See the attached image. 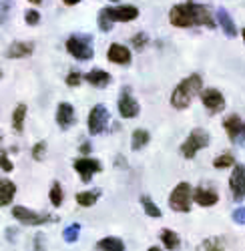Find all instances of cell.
<instances>
[{
	"instance_id": "cell-7",
	"label": "cell",
	"mask_w": 245,
	"mask_h": 251,
	"mask_svg": "<svg viewBox=\"0 0 245 251\" xmlns=\"http://www.w3.org/2000/svg\"><path fill=\"white\" fill-rule=\"evenodd\" d=\"M12 215H14L16 221L24 223V225H45V223L50 221L49 215L38 213V211H32V209L23 207V205H16V207L12 209Z\"/></svg>"
},
{
	"instance_id": "cell-33",
	"label": "cell",
	"mask_w": 245,
	"mask_h": 251,
	"mask_svg": "<svg viewBox=\"0 0 245 251\" xmlns=\"http://www.w3.org/2000/svg\"><path fill=\"white\" fill-rule=\"evenodd\" d=\"M24 23L28 25V26H36L38 23H40V14H38V10H26L24 12Z\"/></svg>"
},
{
	"instance_id": "cell-20",
	"label": "cell",
	"mask_w": 245,
	"mask_h": 251,
	"mask_svg": "<svg viewBox=\"0 0 245 251\" xmlns=\"http://www.w3.org/2000/svg\"><path fill=\"white\" fill-rule=\"evenodd\" d=\"M14 193H16V185L12 181H8V179L0 181V203L8 205L14 199Z\"/></svg>"
},
{
	"instance_id": "cell-36",
	"label": "cell",
	"mask_w": 245,
	"mask_h": 251,
	"mask_svg": "<svg viewBox=\"0 0 245 251\" xmlns=\"http://www.w3.org/2000/svg\"><path fill=\"white\" fill-rule=\"evenodd\" d=\"M231 219H233L235 223H239V225H245V207L235 209V211L231 213Z\"/></svg>"
},
{
	"instance_id": "cell-5",
	"label": "cell",
	"mask_w": 245,
	"mask_h": 251,
	"mask_svg": "<svg viewBox=\"0 0 245 251\" xmlns=\"http://www.w3.org/2000/svg\"><path fill=\"white\" fill-rule=\"evenodd\" d=\"M191 185L189 183H179L169 195V207L179 213H189L191 211Z\"/></svg>"
},
{
	"instance_id": "cell-10",
	"label": "cell",
	"mask_w": 245,
	"mask_h": 251,
	"mask_svg": "<svg viewBox=\"0 0 245 251\" xmlns=\"http://www.w3.org/2000/svg\"><path fill=\"white\" fill-rule=\"evenodd\" d=\"M73 167H74V171L80 175L83 183H89L91 177H93L95 173H98L100 169H103L100 161H97V159H89V157H85V159H76V161L73 163Z\"/></svg>"
},
{
	"instance_id": "cell-13",
	"label": "cell",
	"mask_w": 245,
	"mask_h": 251,
	"mask_svg": "<svg viewBox=\"0 0 245 251\" xmlns=\"http://www.w3.org/2000/svg\"><path fill=\"white\" fill-rule=\"evenodd\" d=\"M74 109H73V104L71 102H60L58 107H56V125L63 131L71 129L73 125H74Z\"/></svg>"
},
{
	"instance_id": "cell-12",
	"label": "cell",
	"mask_w": 245,
	"mask_h": 251,
	"mask_svg": "<svg viewBox=\"0 0 245 251\" xmlns=\"http://www.w3.org/2000/svg\"><path fill=\"white\" fill-rule=\"evenodd\" d=\"M229 189L235 201L245 199V165H235L229 177Z\"/></svg>"
},
{
	"instance_id": "cell-23",
	"label": "cell",
	"mask_w": 245,
	"mask_h": 251,
	"mask_svg": "<svg viewBox=\"0 0 245 251\" xmlns=\"http://www.w3.org/2000/svg\"><path fill=\"white\" fill-rule=\"evenodd\" d=\"M100 197V189H91V191H83V193H78L76 195V203L80 207H91L98 201Z\"/></svg>"
},
{
	"instance_id": "cell-1",
	"label": "cell",
	"mask_w": 245,
	"mask_h": 251,
	"mask_svg": "<svg viewBox=\"0 0 245 251\" xmlns=\"http://www.w3.org/2000/svg\"><path fill=\"white\" fill-rule=\"evenodd\" d=\"M169 23L177 28H191V26H215V20L211 18L209 6L199 2H183L175 4L169 10Z\"/></svg>"
},
{
	"instance_id": "cell-21",
	"label": "cell",
	"mask_w": 245,
	"mask_h": 251,
	"mask_svg": "<svg viewBox=\"0 0 245 251\" xmlns=\"http://www.w3.org/2000/svg\"><path fill=\"white\" fill-rule=\"evenodd\" d=\"M98 251H125V243H122L119 237H105L97 243Z\"/></svg>"
},
{
	"instance_id": "cell-30",
	"label": "cell",
	"mask_w": 245,
	"mask_h": 251,
	"mask_svg": "<svg viewBox=\"0 0 245 251\" xmlns=\"http://www.w3.org/2000/svg\"><path fill=\"white\" fill-rule=\"evenodd\" d=\"M97 23H98V28L103 30V32H111V28H113V25H115L113 20H111V18L105 14V10H100V12H98V16H97Z\"/></svg>"
},
{
	"instance_id": "cell-6",
	"label": "cell",
	"mask_w": 245,
	"mask_h": 251,
	"mask_svg": "<svg viewBox=\"0 0 245 251\" xmlns=\"http://www.w3.org/2000/svg\"><path fill=\"white\" fill-rule=\"evenodd\" d=\"M109 111L105 104H95L89 113V133L91 135H100L107 131V125H109Z\"/></svg>"
},
{
	"instance_id": "cell-45",
	"label": "cell",
	"mask_w": 245,
	"mask_h": 251,
	"mask_svg": "<svg viewBox=\"0 0 245 251\" xmlns=\"http://www.w3.org/2000/svg\"><path fill=\"white\" fill-rule=\"evenodd\" d=\"M241 36H243V40H245V28H243V30H241Z\"/></svg>"
},
{
	"instance_id": "cell-19",
	"label": "cell",
	"mask_w": 245,
	"mask_h": 251,
	"mask_svg": "<svg viewBox=\"0 0 245 251\" xmlns=\"http://www.w3.org/2000/svg\"><path fill=\"white\" fill-rule=\"evenodd\" d=\"M223 127H225V131H227L231 141H237V137L243 131V123H241L239 115H229L227 119H223Z\"/></svg>"
},
{
	"instance_id": "cell-39",
	"label": "cell",
	"mask_w": 245,
	"mask_h": 251,
	"mask_svg": "<svg viewBox=\"0 0 245 251\" xmlns=\"http://www.w3.org/2000/svg\"><path fill=\"white\" fill-rule=\"evenodd\" d=\"M43 239H45V237H43V233H38V235L34 237V251H47V249H45Z\"/></svg>"
},
{
	"instance_id": "cell-2",
	"label": "cell",
	"mask_w": 245,
	"mask_h": 251,
	"mask_svg": "<svg viewBox=\"0 0 245 251\" xmlns=\"http://www.w3.org/2000/svg\"><path fill=\"white\" fill-rule=\"evenodd\" d=\"M201 91H203V80H201V76L197 73H193V75L183 78L179 85L173 89V93H171V104H173L177 111L187 109L189 104H191V100H193V97L195 95H201Z\"/></svg>"
},
{
	"instance_id": "cell-22",
	"label": "cell",
	"mask_w": 245,
	"mask_h": 251,
	"mask_svg": "<svg viewBox=\"0 0 245 251\" xmlns=\"http://www.w3.org/2000/svg\"><path fill=\"white\" fill-rule=\"evenodd\" d=\"M149 139H151V135H149V131H145V129H137V131H133V139H131V147H133V151H141V149L149 143Z\"/></svg>"
},
{
	"instance_id": "cell-42",
	"label": "cell",
	"mask_w": 245,
	"mask_h": 251,
	"mask_svg": "<svg viewBox=\"0 0 245 251\" xmlns=\"http://www.w3.org/2000/svg\"><path fill=\"white\" fill-rule=\"evenodd\" d=\"M28 2H32V4H40V2H43V0H28Z\"/></svg>"
},
{
	"instance_id": "cell-28",
	"label": "cell",
	"mask_w": 245,
	"mask_h": 251,
	"mask_svg": "<svg viewBox=\"0 0 245 251\" xmlns=\"http://www.w3.org/2000/svg\"><path fill=\"white\" fill-rule=\"evenodd\" d=\"M78 233H80V225L78 223H73V225H69L65 231H63V237H65L67 243H74L78 239Z\"/></svg>"
},
{
	"instance_id": "cell-38",
	"label": "cell",
	"mask_w": 245,
	"mask_h": 251,
	"mask_svg": "<svg viewBox=\"0 0 245 251\" xmlns=\"http://www.w3.org/2000/svg\"><path fill=\"white\" fill-rule=\"evenodd\" d=\"M12 6V0H2V25L8 20V10Z\"/></svg>"
},
{
	"instance_id": "cell-40",
	"label": "cell",
	"mask_w": 245,
	"mask_h": 251,
	"mask_svg": "<svg viewBox=\"0 0 245 251\" xmlns=\"http://www.w3.org/2000/svg\"><path fill=\"white\" fill-rule=\"evenodd\" d=\"M80 153L89 155V153H91V143H83V145H80Z\"/></svg>"
},
{
	"instance_id": "cell-3",
	"label": "cell",
	"mask_w": 245,
	"mask_h": 251,
	"mask_svg": "<svg viewBox=\"0 0 245 251\" xmlns=\"http://www.w3.org/2000/svg\"><path fill=\"white\" fill-rule=\"evenodd\" d=\"M91 43H93V36L91 34H73L67 40V50L76 60H91L93 54H95Z\"/></svg>"
},
{
	"instance_id": "cell-16",
	"label": "cell",
	"mask_w": 245,
	"mask_h": 251,
	"mask_svg": "<svg viewBox=\"0 0 245 251\" xmlns=\"http://www.w3.org/2000/svg\"><path fill=\"white\" fill-rule=\"evenodd\" d=\"M34 50V43H28V40H16L12 43L6 50V56L8 58H26L30 56Z\"/></svg>"
},
{
	"instance_id": "cell-34",
	"label": "cell",
	"mask_w": 245,
	"mask_h": 251,
	"mask_svg": "<svg viewBox=\"0 0 245 251\" xmlns=\"http://www.w3.org/2000/svg\"><path fill=\"white\" fill-rule=\"evenodd\" d=\"M205 249L207 251H223V241L217 239V237H211V239H205Z\"/></svg>"
},
{
	"instance_id": "cell-8",
	"label": "cell",
	"mask_w": 245,
	"mask_h": 251,
	"mask_svg": "<svg viewBox=\"0 0 245 251\" xmlns=\"http://www.w3.org/2000/svg\"><path fill=\"white\" fill-rule=\"evenodd\" d=\"M119 113L122 119H135L141 113L139 102L135 100V97L131 95V89H122L121 97H119Z\"/></svg>"
},
{
	"instance_id": "cell-4",
	"label": "cell",
	"mask_w": 245,
	"mask_h": 251,
	"mask_svg": "<svg viewBox=\"0 0 245 251\" xmlns=\"http://www.w3.org/2000/svg\"><path fill=\"white\" fill-rule=\"evenodd\" d=\"M209 135L207 131H203V129H193L189 133V137L185 139V143L181 145V155L185 157V159H193L201 149H205L207 145H209Z\"/></svg>"
},
{
	"instance_id": "cell-31",
	"label": "cell",
	"mask_w": 245,
	"mask_h": 251,
	"mask_svg": "<svg viewBox=\"0 0 245 251\" xmlns=\"http://www.w3.org/2000/svg\"><path fill=\"white\" fill-rule=\"evenodd\" d=\"M47 155V143L45 141H38L34 147H32V159L34 161H43Z\"/></svg>"
},
{
	"instance_id": "cell-32",
	"label": "cell",
	"mask_w": 245,
	"mask_h": 251,
	"mask_svg": "<svg viewBox=\"0 0 245 251\" xmlns=\"http://www.w3.org/2000/svg\"><path fill=\"white\" fill-rule=\"evenodd\" d=\"M131 43H133L135 49H143V47H147V45H149V36H147L145 32H137V34L133 36Z\"/></svg>"
},
{
	"instance_id": "cell-27",
	"label": "cell",
	"mask_w": 245,
	"mask_h": 251,
	"mask_svg": "<svg viewBox=\"0 0 245 251\" xmlns=\"http://www.w3.org/2000/svg\"><path fill=\"white\" fill-rule=\"evenodd\" d=\"M213 167H215V169H227V167H235V157L231 153H223V155L215 157Z\"/></svg>"
},
{
	"instance_id": "cell-25",
	"label": "cell",
	"mask_w": 245,
	"mask_h": 251,
	"mask_svg": "<svg viewBox=\"0 0 245 251\" xmlns=\"http://www.w3.org/2000/svg\"><path fill=\"white\" fill-rule=\"evenodd\" d=\"M161 241H163V245L169 247V249H177L181 245L179 235L175 231H171V229H163V231H161Z\"/></svg>"
},
{
	"instance_id": "cell-15",
	"label": "cell",
	"mask_w": 245,
	"mask_h": 251,
	"mask_svg": "<svg viewBox=\"0 0 245 251\" xmlns=\"http://www.w3.org/2000/svg\"><path fill=\"white\" fill-rule=\"evenodd\" d=\"M107 58L111 62H115V65H129L133 56H131V50L127 47H122L119 43H113L109 47V50H107Z\"/></svg>"
},
{
	"instance_id": "cell-17",
	"label": "cell",
	"mask_w": 245,
	"mask_h": 251,
	"mask_svg": "<svg viewBox=\"0 0 245 251\" xmlns=\"http://www.w3.org/2000/svg\"><path fill=\"white\" fill-rule=\"evenodd\" d=\"M193 201L201 207H211L219 201V195L213 189H207V187H197L193 191Z\"/></svg>"
},
{
	"instance_id": "cell-29",
	"label": "cell",
	"mask_w": 245,
	"mask_h": 251,
	"mask_svg": "<svg viewBox=\"0 0 245 251\" xmlns=\"http://www.w3.org/2000/svg\"><path fill=\"white\" fill-rule=\"evenodd\" d=\"M50 203L54 205V207H60L63 205V189H60V183H52V187H50Z\"/></svg>"
},
{
	"instance_id": "cell-14",
	"label": "cell",
	"mask_w": 245,
	"mask_h": 251,
	"mask_svg": "<svg viewBox=\"0 0 245 251\" xmlns=\"http://www.w3.org/2000/svg\"><path fill=\"white\" fill-rule=\"evenodd\" d=\"M215 18H217L219 28L223 30V34H225L227 38H235V36H237V26H235V23H233V18H231V14H229L225 8H223V6L217 8Z\"/></svg>"
},
{
	"instance_id": "cell-37",
	"label": "cell",
	"mask_w": 245,
	"mask_h": 251,
	"mask_svg": "<svg viewBox=\"0 0 245 251\" xmlns=\"http://www.w3.org/2000/svg\"><path fill=\"white\" fill-rule=\"evenodd\" d=\"M14 169V165L10 163V159H8V155H6V151H2V171L4 173H10Z\"/></svg>"
},
{
	"instance_id": "cell-24",
	"label": "cell",
	"mask_w": 245,
	"mask_h": 251,
	"mask_svg": "<svg viewBox=\"0 0 245 251\" xmlns=\"http://www.w3.org/2000/svg\"><path fill=\"white\" fill-rule=\"evenodd\" d=\"M24 117H26V104H18V107L14 109V113H12V127H14V131L23 133V129H24Z\"/></svg>"
},
{
	"instance_id": "cell-26",
	"label": "cell",
	"mask_w": 245,
	"mask_h": 251,
	"mask_svg": "<svg viewBox=\"0 0 245 251\" xmlns=\"http://www.w3.org/2000/svg\"><path fill=\"white\" fill-rule=\"evenodd\" d=\"M141 205H143V211H145L149 217H161V209L153 203V199L149 195H143L141 197Z\"/></svg>"
},
{
	"instance_id": "cell-46",
	"label": "cell",
	"mask_w": 245,
	"mask_h": 251,
	"mask_svg": "<svg viewBox=\"0 0 245 251\" xmlns=\"http://www.w3.org/2000/svg\"><path fill=\"white\" fill-rule=\"evenodd\" d=\"M111 2H119V0H111Z\"/></svg>"
},
{
	"instance_id": "cell-35",
	"label": "cell",
	"mask_w": 245,
	"mask_h": 251,
	"mask_svg": "<svg viewBox=\"0 0 245 251\" xmlns=\"http://www.w3.org/2000/svg\"><path fill=\"white\" fill-rule=\"evenodd\" d=\"M80 80H83V75H80L78 71H73V73H69V76H67V85H69V87H78Z\"/></svg>"
},
{
	"instance_id": "cell-44",
	"label": "cell",
	"mask_w": 245,
	"mask_h": 251,
	"mask_svg": "<svg viewBox=\"0 0 245 251\" xmlns=\"http://www.w3.org/2000/svg\"><path fill=\"white\" fill-rule=\"evenodd\" d=\"M149 251H161V249H159V247H151Z\"/></svg>"
},
{
	"instance_id": "cell-41",
	"label": "cell",
	"mask_w": 245,
	"mask_h": 251,
	"mask_svg": "<svg viewBox=\"0 0 245 251\" xmlns=\"http://www.w3.org/2000/svg\"><path fill=\"white\" fill-rule=\"evenodd\" d=\"M63 2L67 4V6H74V4H78L80 0H63Z\"/></svg>"
},
{
	"instance_id": "cell-18",
	"label": "cell",
	"mask_w": 245,
	"mask_h": 251,
	"mask_svg": "<svg viewBox=\"0 0 245 251\" xmlns=\"http://www.w3.org/2000/svg\"><path fill=\"white\" fill-rule=\"evenodd\" d=\"M85 80L91 82V85L97 87V89H105L111 82V75L105 73V71H100V69H95V71H89L85 75Z\"/></svg>"
},
{
	"instance_id": "cell-11",
	"label": "cell",
	"mask_w": 245,
	"mask_h": 251,
	"mask_svg": "<svg viewBox=\"0 0 245 251\" xmlns=\"http://www.w3.org/2000/svg\"><path fill=\"white\" fill-rule=\"evenodd\" d=\"M105 14L113 20V23H131V20L139 18V8L137 6H109V8H103Z\"/></svg>"
},
{
	"instance_id": "cell-43",
	"label": "cell",
	"mask_w": 245,
	"mask_h": 251,
	"mask_svg": "<svg viewBox=\"0 0 245 251\" xmlns=\"http://www.w3.org/2000/svg\"><path fill=\"white\" fill-rule=\"evenodd\" d=\"M241 137L245 139V123H243V131H241Z\"/></svg>"
},
{
	"instance_id": "cell-9",
	"label": "cell",
	"mask_w": 245,
	"mask_h": 251,
	"mask_svg": "<svg viewBox=\"0 0 245 251\" xmlns=\"http://www.w3.org/2000/svg\"><path fill=\"white\" fill-rule=\"evenodd\" d=\"M201 102H203V107L213 115L225 109V99H223V95L217 89H203L201 91Z\"/></svg>"
}]
</instances>
